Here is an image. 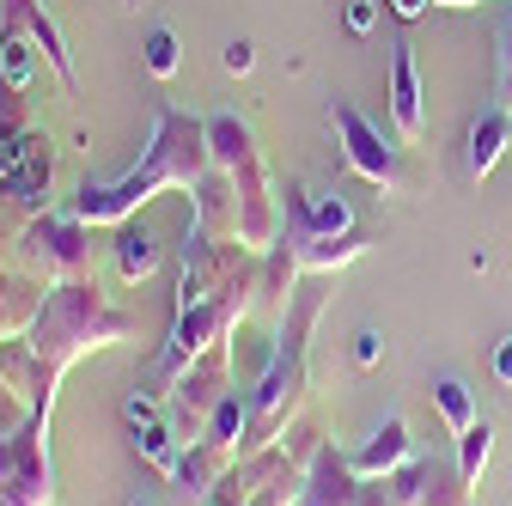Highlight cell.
Instances as JSON below:
<instances>
[{
  "instance_id": "1",
  "label": "cell",
  "mask_w": 512,
  "mask_h": 506,
  "mask_svg": "<svg viewBox=\"0 0 512 506\" xmlns=\"http://www.w3.org/2000/svg\"><path fill=\"white\" fill-rule=\"evenodd\" d=\"M208 171H214V159H208V129H202L196 116H177L171 104H159L147 159L128 171V177H116V183H86L68 214L86 220V226H122V220H135V208L153 202L159 189H196Z\"/></svg>"
},
{
  "instance_id": "2",
  "label": "cell",
  "mask_w": 512,
  "mask_h": 506,
  "mask_svg": "<svg viewBox=\"0 0 512 506\" xmlns=\"http://www.w3.org/2000/svg\"><path fill=\"white\" fill-rule=\"evenodd\" d=\"M122 336H128V318H122L116 305L98 299L92 281H61V287L43 299L37 324H31V348H37L55 372H68L86 348H110V342H122Z\"/></svg>"
},
{
  "instance_id": "3",
  "label": "cell",
  "mask_w": 512,
  "mask_h": 506,
  "mask_svg": "<svg viewBox=\"0 0 512 506\" xmlns=\"http://www.w3.org/2000/svg\"><path fill=\"white\" fill-rule=\"evenodd\" d=\"M49 415L0 433V506H49Z\"/></svg>"
},
{
  "instance_id": "4",
  "label": "cell",
  "mask_w": 512,
  "mask_h": 506,
  "mask_svg": "<svg viewBox=\"0 0 512 506\" xmlns=\"http://www.w3.org/2000/svg\"><path fill=\"white\" fill-rule=\"evenodd\" d=\"M25 263L43 275V281H86L92 269V238H86V220L74 214H43L25 226Z\"/></svg>"
},
{
  "instance_id": "5",
  "label": "cell",
  "mask_w": 512,
  "mask_h": 506,
  "mask_svg": "<svg viewBox=\"0 0 512 506\" xmlns=\"http://www.w3.org/2000/svg\"><path fill=\"white\" fill-rule=\"evenodd\" d=\"M330 129H336L342 159H348L354 177H366V183H378V189H397V183H403L397 147L384 141V129H378V122H366L354 104H330Z\"/></svg>"
},
{
  "instance_id": "6",
  "label": "cell",
  "mask_w": 512,
  "mask_h": 506,
  "mask_svg": "<svg viewBox=\"0 0 512 506\" xmlns=\"http://www.w3.org/2000/svg\"><path fill=\"white\" fill-rule=\"evenodd\" d=\"M226 348H208V354H196L189 366H177V385H171V409L196 427V421H208L232 391H226Z\"/></svg>"
},
{
  "instance_id": "7",
  "label": "cell",
  "mask_w": 512,
  "mask_h": 506,
  "mask_svg": "<svg viewBox=\"0 0 512 506\" xmlns=\"http://www.w3.org/2000/svg\"><path fill=\"white\" fill-rule=\"evenodd\" d=\"M293 506H360V476L348 458H336L330 446L311 452V470L299 476V494Z\"/></svg>"
},
{
  "instance_id": "8",
  "label": "cell",
  "mask_w": 512,
  "mask_h": 506,
  "mask_svg": "<svg viewBox=\"0 0 512 506\" xmlns=\"http://www.w3.org/2000/svg\"><path fill=\"white\" fill-rule=\"evenodd\" d=\"M391 122H397V135L409 147H421V135H427V104H421V68H415V49L409 43L391 49Z\"/></svg>"
},
{
  "instance_id": "9",
  "label": "cell",
  "mask_w": 512,
  "mask_h": 506,
  "mask_svg": "<svg viewBox=\"0 0 512 506\" xmlns=\"http://www.w3.org/2000/svg\"><path fill=\"white\" fill-rule=\"evenodd\" d=\"M293 257H299V269H311V275L348 269V263L366 257V238H360V232H293Z\"/></svg>"
},
{
  "instance_id": "10",
  "label": "cell",
  "mask_w": 512,
  "mask_h": 506,
  "mask_svg": "<svg viewBox=\"0 0 512 506\" xmlns=\"http://www.w3.org/2000/svg\"><path fill=\"white\" fill-rule=\"evenodd\" d=\"M13 13L25 19V31H31V43L43 49V61L55 68V80H61V86H80V74H74V55H68V37H61V25L43 13V0H13Z\"/></svg>"
},
{
  "instance_id": "11",
  "label": "cell",
  "mask_w": 512,
  "mask_h": 506,
  "mask_svg": "<svg viewBox=\"0 0 512 506\" xmlns=\"http://www.w3.org/2000/svg\"><path fill=\"white\" fill-rule=\"evenodd\" d=\"M409 458H415V452H409V427H403V421H384V427L366 439V446H360L348 464H354V476H360V482H372V476H391V470H403Z\"/></svg>"
},
{
  "instance_id": "12",
  "label": "cell",
  "mask_w": 512,
  "mask_h": 506,
  "mask_svg": "<svg viewBox=\"0 0 512 506\" xmlns=\"http://www.w3.org/2000/svg\"><path fill=\"white\" fill-rule=\"evenodd\" d=\"M202 129H208V159L214 171H238L244 159H256V135H250V122L220 110V116H202Z\"/></svg>"
},
{
  "instance_id": "13",
  "label": "cell",
  "mask_w": 512,
  "mask_h": 506,
  "mask_svg": "<svg viewBox=\"0 0 512 506\" xmlns=\"http://www.w3.org/2000/svg\"><path fill=\"white\" fill-rule=\"evenodd\" d=\"M49 177H55V147L43 135H25V159H19V171H13L7 189H13L25 208H43L49 202Z\"/></svg>"
},
{
  "instance_id": "14",
  "label": "cell",
  "mask_w": 512,
  "mask_h": 506,
  "mask_svg": "<svg viewBox=\"0 0 512 506\" xmlns=\"http://www.w3.org/2000/svg\"><path fill=\"white\" fill-rule=\"evenodd\" d=\"M427 470L433 464H403V470H391V476H372V482H360V506H421V494H427Z\"/></svg>"
},
{
  "instance_id": "15",
  "label": "cell",
  "mask_w": 512,
  "mask_h": 506,
  "mask_svg": "<svg viewBox=\"0 0 512 506\" xmlns=\"http://www.w3.org/2000/svg\"><path fill=\"white\" fill-rule=\"evenodd\" d=\"M116 269H122V281H147L159 269V238H153L147 220H122V232H116Z\"/></svg>"
},
{
  "instance_id": "16",
  "label": "cell",
  "mask_w": 512,
  "mask_h": 506,
  "mask_svg": "<svg viewBox=\"0 0 512 506\" xmlns=\"http://www.w3.org/2000/svg\"><path fill=\"white\" fill-rule=\"evenodd\" d=\"M506 141H512V116L494 104L476 129H470V153H464V165H470V177H488L494 165H500V153H506Z\"/></svg>"
},
{
  "instance_id": "17",
  "label": "cell",
  "mask_w": 512,
  "mask_h": 506,
  "mask_svg": "<svg viewBox=\"0 0 512 506\" xmlns=\"http://www.w3.org/2000/svg\"><path fill=\"white\" fill-rule=\"evenodd\" d=\"M433 409H439V421L452 427V433H470L476 427V397H470V385H464L458 372L433 378Z\"/></svg>"
},
{
  "instance_id": "18",
  "label": "cell",
  "mask_w": 512,
  "mask_h": 506,
  "mask_svg": "<svg viewBox=\"0 0 512 506\" xmlns=\"http://www.w3.org/2000/svg\"><path fill=\"white\" fill-rule=\"evenodd\" d=\"M244 433H250V403L226 397V403L208 415V433H202V439H208V446H220V452L232 458V452H244Z\"/></svg>"
},
{
  "instance_id": "19",
  "label": "cell",
  "mask_w": 512,
  "mask_h": 506,
  "mask_svg": "<svg viewBox=\"0 0 512 506\" xmlns=\"http://www.w3.org/2000/svg\"><path fill=\"white\" fill-rule=\"evenodd\" d=\"M305 208V232H354V214L342 196H317V189H293Z\"/></svg>"
},
{
  "instance_id": "20",
  "label": "cell",
  "mask_w": 512,
  "mask_h": 506,
  "mask_svg": "<svg viewBox=\"0 0 512 506\" xmlns=\"http://www.w3.org/2000/svg\"><path fill=\"white\" fill-rule=\"evenodd\" d=\"M488 452H494V427L488 421H476L470 433H458V476L476 488L482 482V470H488Z\"/></svg>"
},
{
  "instance_id": "21",
  "label": "cell",
  "mask_w": 512,
  "mask_h": 506,
  "mask_svg": "<svg viewBox=\"0 0 512 506\" xmlns=\"http://www.w3.org/2000/svg\"><path fill=\"white\" fill-rule=\"evenodd\" d=\"M177 446H183V439H171L159 421H153V427H135V452H141L153 470H165V476H171V470H177V458H183Z\"/></svg>"
},
{
  "instance_id": "22",
  "label": "cell",
  "mask_w": 512,
  "mask_h": 506,
  "mask_svg": "<svg viewBox=\"0 0 512 506\" xmlns=\"http://www.w3.org/2000/svg\"><path fill=\"white\" fill-rule=\"evenodd\" d=\"M147 74H153V80H177V74H183V43H177V31L159 25V31L147 37Z\"/></svg>"
},
{
  "instance_id": "23",
  "label": "cell",
  "mask_w": 512,
  "mask_h": 506,
  "mask_svg": "<svg viewBox=\"0 0 512 506\" xmlns=\"http://www.w3.org/2000/svg\"><path fill=\"white\" fill-rule=\"evenodd\" d=\"M421 506H470V482L464 476H445L439 464L427 470V494H421Z\"/></svg>"
},
{
  "instance_id": "24",
  "label": "cell",
  "mask_w": 512,
  "mask_h": 506,
  "mask_svg": "<svg viewBox=\"0 0 512 506\" xmlns=\"http://www.w3.org/2000/svg\"><path fill=\"white\" fill-rule=\"evenodd\" d=\"M500 86H494V104L512 116V7H506V19H500Z\"/></svg>"
},
{
  "instance_id": "25",
  "label": "cell",
  "mask_w": 512,
  "mask_h": 506,
  "mask_svg": "<svg viewBox=\"0 0 512 506\" xmlns=\"http://www.w3.org/2000/svg\"><path fill=\"white\" fill-rule=\"evenodd\" d=\"M378 7H384V0H348V31H354V37H372Z\"/></svg>"
},
{
  "instance_id": "26",
  "label": "cell",
  "mask_w": 512,
  "mask_h": 506,
  "mask_svg": "<svg viewBox=\"0 0 512 506\" xmlns=\"http://www.w3.org/2000/svg\"><path fill=\"white\" fill-rule=\"evenodd\" d=\"M220 61H226V74H250V68H256V49L238 37V43H226V55H220Z\"/></svg>"
},
{
  "instance_id": "27",
  "label": "cell",
  "mask_w": 512,
  "mask_h": 506,
  "mask_svg": "<svg viewBox=\"0 0 512 506\" xmlns=\"http://www.w3.org/2000/svg\"><path fill=\"white\" fill-rule=\"evenodd\" d=\"M122 415H128V421H135V427H153V421H159V403L135 391V397H128V403H122Z\"/></svg>"
},
{
  "instance_id": "28",
  "label": "cell",
  "mask_w": 512,
  "mask_h": 506,
  "mask_svg": "<svg viewBox=\"0 0 512 506\" xmlns=\"http://www.w3.org/2000/svg\"><path fill=\"white\" fill-rule=\"evenodd\" d=\"M378 354H384V336H378V330H360V336H354V360H360V366H378Z\"/></svg>"
},
{
  "instance_id": "29",
  "label": "cell",
  "mask_w": 512,
  "mask_h": 506,
  "mask_svg": "<svg viewBox=\"0 0 512 506\" xmlns=\"http://www.w3.org/2000/svg\"><path fill=\"white\" fill-rule=\"evenodd\" d=\"M494 378L512 391V336H500V348H494Z\"/></svg>"
},
{
  "instance_id": "30",
  "label": "cell",
  "mask_w": 512,
  "mask_h": 506,
  "mask_svg": "<svg viewBox=\"0 0 512 506\" xmlns=\"http://www.w3.org/2000/svg\"><path fill=\"white\" fill-rule=\"evenodd\" d=\"M427 7H433V0H384V13H397L403 25H409V19H421Z\"/></svg>"
},
{
  "instance_id": "31",
  "label": "cell",
  "mask_w": 512,
  "mask_h": 506,
  "mask_svg": "<svg viewBox=\"0 0 512 506\" xmlns=\"http://www.w3.org/2000/svg\"><path fill=\"white\" fill-rule=\"evenodd\" d=\"M433 7H482V0H433Z\"/></svg>"
},
{
  "instance_id": "32",
  "label": "cell",
  "mask_w": 512,
  "mask_h": 506,
  "mask_svg": "<svg viewBox=\"0 0 512 506\" xmlns=\"http://www.w3.org/2000/svg\"><path fill=\"white\" fill-rule=\"evenodd\" d=\"M128 506H153V500H128Z\"/></svg>"
}]
</instances>
